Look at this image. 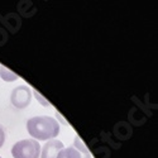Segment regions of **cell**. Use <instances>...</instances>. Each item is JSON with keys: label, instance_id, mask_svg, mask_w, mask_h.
Here are the masks:
<instances>
[{"label": "cell", "instance_id": "obj_1", "mask_svg": "<svg viewBox=\"0 0 158 158\" xmlns=\"http://www.w3.org/2000/svg\"><path fill=\"white\" fill-rule=\"evenodd\" d=\"M28 133L34 140L56 139L60 133V123L52 116H33L27 122Z\"/></svg>", "mask_w": 158, "mask_h": 158}, {"label": "cell", "instance_id": "obj_2", "mask_svg": "<svg viewBox=\"0 0 158 158\" xmlns=\"http://www.w3.org/2000/svg\"><path fill=\"white\" fill-rule=\"evenodd\" d=\"M13 158H39L41 146L34 139H23L17 142L11 148Z\"/></svg>", "mask_w": 158, "mask_h": 158}, {"label": "cell", "instance_id": "obj_3", "mask_svg": "<svg viewBox=\"0 0 158 158\" xmlns=\"http://www.w3.org/2000/svg\"><path fill=\"white\" fill-rule=\"evenodd\" d=\"M57 158H91V154L84 144V142L81 140V138L76 135L72 146L63 148L58 153Z\"/></svg>", "mask_w": 158, "mask_h": 158}, {"label": "cell", "instance_id": "obj_4", "mask_svg": "<svg viewBox=\"0 0 158 158\" xmlns=\"http://www.w3.org/2000/svg\"><path fill=\"white\" fill-rule=\"evenodd\" d=\"M11 104L18 109H24L31 104L32 100V90L25 85H19L15 89H13L10 95Z\"/></svg>", "mask_w": 158, "mask_h": 158}, {"label": "cell", "instance_id": "obj_5", "mask_svg": "<svg viewBox=\"0 0 158 158\" xmlns=\"http://www.w3.org/2000/svg\"><path fill=\"white\" fill-rule=\"evenodd\" d=\"M63 143L57 139H51L48 140L41 152V158H57L58 153L63 149Z\"/></svg>", "mask_w": 158, "mask_h": 158}, {"label": "cell", "instance_id": "obj_6", "mask_svg": "<svg viewBox=\"0 0 158 158\" xmlns=\"http://www.w3.org/2000/svg\"><path fill=\"white\" fill-rule=\"evenodd\" d=\"M0 77L3 78L6 82H13L19 78L18 75H15L14 72H11L9 69H6L5 66H0Z\"/></svg>", "mask_w": 158, "mask_h": 158}, {"label": "cell", "instance_id": "obj_7", "mask_svg": "<svg viewBox=\"0 0 158 158\" xmlns=\"http://www.w3.org/2000/svg\"><path fill=\"white\" fill-rule=\"evenodd\" d=\"M32 94L34 95V98H35V99L39 101V104H41L42 106H46V108H49V106H51V104H49V102H48V101H47V100H46V99H44V98H43L41 94H39L37 90H34Z\"/></svg>", "mask_w": 158, "mask_h": 158}, {"label": "cell", "instance_id": "obj_8", "mask_svg": "<svg viewBox=\"0 0 158 158\" xmlns=\"http://www.w3.org/2000/svg\"><path fill=\"white\" fill-rule=\"evenodd\" d=\"M5 137H6V134H5V130H4V128L0 125V148L3 147V144H4V142H5Z\"/></svg>", "mask_w": 158, "mask_h": 158}, {"label": "cell", "instance_id": "obj_9", "mask_svg": "<svg viewBox=\"0 0 158 158\" xmlns=\"http://www.w3.org/2000/svg\"><path fill=\"white\" fill-rule=\"evenodd\" d=\"M0 158H2V157H0Z\"/></svg>", "mask_w": 158, "mask_h": 158}]
</instances>
